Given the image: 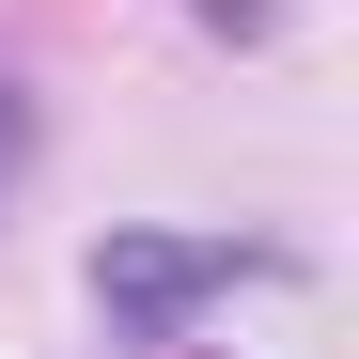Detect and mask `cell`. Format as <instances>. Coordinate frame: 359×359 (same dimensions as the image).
<instances>
[{
	"mask_svg": "<svg viewBox=\"0 0 359 359\" xmlns=\"http://www.w3.org/2000/svg\"><path fill=\"white\" fill-rule=\"evenodd\" d=\"M16 156H32V109H16V94H0V188H16Z\"/></svg>",
	"mask_w": 359,
	"mask_h": 359,
	"instance_id": "7a4b0ae2",
	"label": "cell"
},
{
	"mask_svg": "<svg viewBox=\"0 0 359 359\" xmlns=\"http://www.w3.org/2000/svg\"><path fill=\"white\" fill-rule=\"evenodd\" d=\"M234 281H297L281 234H94L79 297L109 313V344H188V313H219Z\"/></svg>",
	"mask_w": 359,
	"mask_h": 359,
	"instance_id": "6da1fadb",
	"label": "cell"
}]
</instances>
